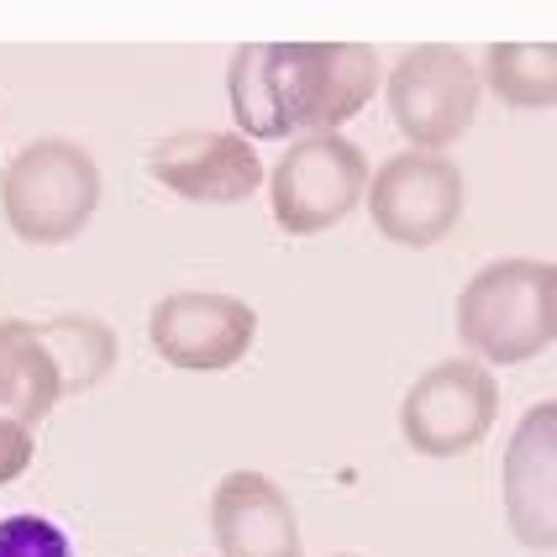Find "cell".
Wrapping results in <instances>:
<instances>
[{
	"label": "cell",
	"instance_id": "obj_4",
	"mask_svg": "<svg viewBox=\"0 0 557 557\" xmlns=\"http://www.w3.org/2000/svg\"><path fill=\"white\" fill-rule=\"evenodd\" d=\"M369 189V158L342 132H310L295 148H284L274 180H269V206L274 221L289 237H315L358 211Z\"/></svg>",
	"mask_w": 557,
	"mask_h": 557
},
{
	"label": "cell",
	"instance_id": "obj_7",
	"mask_svg": "<svg viewBox=\"0 0 557 557\" xmlns=\"http://www.w3.org/2000/svg\"><path fill=\"white\" fill-rule=\"evenodd\" d=\"M148 342L158 347L163 363L185 373H221L243 363L258 342V310L237 295L216 289H185L163 295L148 310Z\"/></svg>",
	"mask_w": 557,
	"mask_h": 557
},
{
	"label": "cell",
	"instance_id": "obj_8",
	"mask_svg": "<svg viewBox=\"0 0 557 557\" xmlns=\"http://www.w3.org/2000/svg\"><path fill=\"white\" fill-rule=\"evenodd\" d=\"M373 226L400 248H432L463 216V169L442 153H395L369 185Z\"/></svg>",
	"mask_w": 557,
	"mask_h": 557
},
{
	"label": "cell",
	"instance_id": "obj_3",
	"mask_svg": "<svg viewBox=\"0 0 557 557\" xmlns=\"http://www.w3.org/2000/svg\"><path fill=\"white\" fill-rule=\"evenodd\" d=\"M100 206V169L69 137L27 143L0 174V211L32 248L74 243Z\"/></svg>",
	"mask_w": 557,
	"mask_h": 557
},
{
	"label": "cell",
	"instance_id": "obj_1",
	"mask_svg": "<svg viewBox=\"0 0 557 557\" xmlns=\"http://www.w3.org/2000/svg\"><path fill=\"white\" fill-rule=\"evenodd\" d=\"M379 90V53L363 42H248L232 53L226 95L237 137L337 132Z\"/></svg>",
	"mask_w": 557,
	"mask_h": 557
},
{
	"label": "cell",
	"instance_id": "obj_5",
	"mask_svg": "<svg viewBox=\"0 0 557 557\" xmlns=\"http://www.w3.org/2000/svg\"><path fill=\"white\" fill-rule=\"evenodd\" d=\"M499 416L495 373L473 358H447L426 369L400 400V432L421 458H463Z\"/></svg>",
	"mask_w": 557,
	"mask_h": 557
},
{
	"label": "cell",
	"instance_id": "obj_9",
	"mask_svg": "<svg viewBox=\"0 0 557 557\" xmlns=\"http://www.w3.org/2000/svg\"><path fill=\"white\" fill-rule=\"evenodd\" d=\"M148 174L180 200L200 206H237L263 185V158L237 132H174L153 143Z\"/></svg>",
	"mask_w": 557,
	"mask_h": 557
},
{
	"label": "cell",
	"instance_id": "obj_2",
	"mask_svg": "<svg viewBox=\"0 0 557 557\" xmlns=\"http://www.w3.org/2000/svg\"><path fill=\"white\" fill-rule=\"evenodd\" d=\"M458 337L490 363H527L557 337V269L547 258L484 263L458 295Z\"/></svg>",
	"mask_w": 557,
	"mask_h": 557
},
{
	"label": "cell",
	"instance_id": "obj_10",
	"mask_svg": "<svg viewBox=\"0 0 557 557\" xmlns=\"http://www.w3.org/2000/svg\"><path fill=\"white\" fill-rule=\"evenodd\" d=\"M505 516L516 536L553 553L557 547V405L542 400L521 416L505 453Z\"/></svg>",
	"mask_w": 557,
	"mask_h": 557
},
{
	"label": "cell",
	"instance_id": "obj_16",
	"mask_svg": "<svg viewBox=\"0 0 557 557\" xmlns=\"http://www.w3.org/2000/svg\"><path fill=\"white\" fill-rule=\"evenodd\" d=\"M337 557H358V553H337Z\"/></svg>",
	"mask_w": 557,
	"mask_h": 557
},
{
	"label": "cell",
	"instance_id": "obj_13",
	"mask_svg": "<svg viewBox=\"0 0 557 557\" xmlns=\"http://www.w3.org/2000/svg\"><path fill=\"white\" fill-rule=\"evenodd\" d=\"M484 85L495 90V100L516 106V111H553L557 48L553 42H495L484 59Z\"/></svg>",
	"mask_w": 557,
	"mask_h": 557
},
{
	"label": "cell",
	"instance_id": "obj_6",
	"mask_svg": "<svg viewBox=\"0 0 557 557\" xmlns=\"http://www.w3.org/2000/svg\"><path fill=\"white\" fill-rule=\"evenodd\" d=\"M389 116L410 137L416 153H436L453 137H463L479 111V69L453 42L410 48L389 74Z\"/></svg>",
	"mask_w": 557,
	"mask_h": 557
},
{
	"label": "cell",
	"instance_id": "obj_12",
	"mask_svg": "<svg viewBox=\"0 0 557 557\" xmlns=\"http://www.w3.org/2000/svg\"><path fill=\"white\" fill-rule=\"evenodd\" d=\"M63 395H69V373L42 321H22V315L0 321V416L32 432Z\"/></svg>",
	"mask_w": 557,
	"mask_h": 557
},
{
	"label": "cell",
	"instance_id": "obj_15",
	"mask_svg": "<svg viewBox=\"0 0 557 557\" xmlns=\"http://www.w3.org/2000/svg\"><path fill=\"white\" fill-rule=\"evenodd\" d=\"M32 453H37V442H32L27 426H16V421L0 416V484L22 479V473L32 468Z\"/></svg>",
	"mask_w": 557,
	"mask_h": 557
},
{
	"label": "cell",
	"instance_id": "obj_14",
	"mask_svg": "<svg viewBox=\"0 0 557 557\" xmlns=\"http://www.w3.org/2000/svg\"><path fill=\"white\" fill-rule=\"evenodd\" d=\"M0 557H74V542L59 521L16 510V516H0Z\"/></svg>",
	"mask_w": 557,
	"mask_h": 557
},
{
	"label": "cell",
	"instance_id": "obj_11",
	"mask_svg": "<svg viewBox=\"0 0 557 557\" xmlns=\"http://www.w3.org/2000/svg\"><path fill=\"white\" fill-rule=\"evenodd\" d=\"M211 536L221 557H300V521L269 473L237 468L211 495Z\"/></svg>",
	"mask_w": 557,
	"mask_h": 557
}]
</instances>
